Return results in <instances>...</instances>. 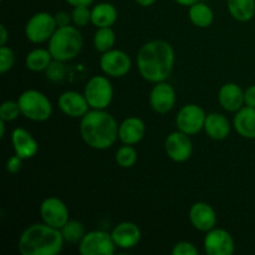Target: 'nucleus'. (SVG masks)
<instances>
[{
  "mask_svg": "<svg viewBox=\"0 0 255 255\" xmlns=\"http://www.w3.org/2000/svg\"><path fill=\"white\" fill-rule=\"evenodd\" d=\"M174 1H176L178 5H181V6L189 7V6H191V5H193V4H196V2H198L199 0H174Z\"/></svg>",
  "mask_w": 255,
  "mask_h": 255,
  "instance_id": "nucleus-39",
  "label": "nucleus"
},
{
  "mask_svg": "<svg viewBox=\"0 0 255 255\" xmlns=\"http://www.w3.org/2000/svg\"><path fill=\"white\" fill-rule=\"evenodd\" d=\"M61 233L66 243L75 244L81 242V239L84 238L86 232H85L84 224L80 223L79 221H72V219H70L61 228Z\"/></svg>",
  "mask_w": 255,
  "mask_h": 255,
  "instance_id": "nucleus-28",
  "label": "nucleus"
},
{
  "mask_svg": "<svg viewBox=\"0 0 255 255\" xmlns=\"http://www.w3.org/2000/svg\"><path fill=\"white\" fill-rule=\"evenodd\" d=\"M176 54L169 42L151 40L142 45L136 56L137 70L142 79L157 84L167 81L173 71Z\"/></svg>",
  "mask_w": 255,
  "mask_h": 255,
  "instance_id": "nucleus-1",
  "label": "nucleus"
},
{
  "mask_svg": "<svg viewBox=\"0 0 255 255\" xmlns=\"http://www.w3.org/2000/svg\"><path fill=\"white\" fill-rule=\"evenodd\" d=\"M227 9L237 21H251L255 16V0H227Z\"/></svg>",
  "mask_w": 255,
  "mask_h": 255,
  "instance_id": "nucleus-26",
  "label": "nucleus"
},
{
  "mask_svg": "<svg viewBox=\"0 0 255 255\" xmlns=\"http://www.w3.org/2000/svg\"><path fill=\"white\" fill-rule=\"evenodd\" d=\"M1 1H2V0H1Z\"/></svg>",
  "mask_w": 255,
  "mask_h": 255,
  "instance_id": "nucleus-42",
  "label": "nucleus"
},
{
  "mask_svg": "<svg viewBox=\"0 0 255 255\" xmlns=\"http://www.w3.org/2000/svg\"><path fill=\"white\" fill-rule=\"evenodd\" d=\"M11 143L15 154L24 159V161L32 158L39 152L37 141L27 129L22 128V127H17V128L12 129Z\"/></svg>",
  "mask_w": 255,
  "mask_h": 255,
  "instance_id": "nucleus-18",
  "label": "nucleus"
},
{
  "mask_svg": "<svg viewBox=\"0 0 255 255\" xmlns=\"http://www.w3.org/2000/svg\"><path fill=\"white\" fill-rule=\"evenodd\" d=\"M164 151L168 158L176 163L187 162L193 153L191 137L179 129L171 132L164 139Z\"/></svg>",
  "mask_w": 255,
  "mask_h": 255,
  "instance_id": "nucleus-11",
  "label": "nucleus"
},
{
  "mask_svg": "<svg viewBox=\"0 0 255 255\" xmlns=\"http://www.w3.org/2000/svg\"><path fill=\"white\" fill-rule=\"evenodd\" d=\"M233 127L237 133L247 139H255V107L243 106L234 114Z\"/></svg>",
  "mask_w": 255,
  "mask_h": 255,
  "instance_id": "nucleus-22",
  "label": "nucleus"
},
{
  "mask_svg": "<svg viewBox=\"0 0 255 255\" xmlns=\"http://www.w3.org/2000/svg\"><path fill=\"white\" fill-rule=\"evenodd\" d=\"M20 115H21V110H20L17 101L7 100V101L2 102L1 106H0V120H2V121H15Z\"/></svg>",
  "mask_w": 255,
  "mask_h": 255,
  "instance_id": "nucleus-30",
  "label": "nucleus"
},
{
  "mask_svg": "<svg viewBox=\"0 0 255 255\" xmlns=\"http://www.w3.org/2000/svg\"><path fill=\"white\" fill-rule=\"evenodd\" d=\"M66 243L61 229L46 223H35L27 227L20 236L17 248L22 255H56Z\"/></svg>",
  "mask_w": 255,
  "mask_h": 255,
  "instance_id": "nucleus-3",
  "label": "nucleus"
},
{
  "mask_svg": "<svg viewBox=\"0 0 255 255\" xmlns=\"http://www.w3.org/2000/svg\"><path fill=\"white\" fill-rule=\"evenodd\" d=\"M207 114L196 104H187L181 107L176 116V127L188 136H194L204 129Z\"/></svg>",
  "mask_w": 255,
  "mask_h": 255,
  "instance_id": "nucleus-9",
  "label": "nucleus"
},
{
  "mask_svg": "<svg viewBox=\"0 0 255 255\" xmlns=\"http://www.w3.org/2000/svg\"><path fill=\"white\" fill-rule=\"evenodd\" d=\"M47 42V49L51 52L54 61L67 62L80 55L84 46V37L79 27L66 25L57 27Z\"/></svg>",
  "mask_w": 255,
  "mask_h": 255,
  "instance_id": "nucleus-4",
  "label": "nucleus"
},
{
  "mask_svg": "<svg viewBox=\"0 0 255 255\" xmlns=\"http://www.w3.org/2000/svg\"><path fill=\"white\" fill-rule=\"evenodd\" d=\"M55 20H56L57 27L59 26H66V25H71L72 22V16L71 14L66 11H57L56 14L54 15Z\"/></svg>",
  "mask_w": 255,
  "mask_h": 255,
  "instance_id": "nucleus-35",
  "label": "nucleus"
},
{
  "mask_svg": "<svg viewBox=\"0 0 255 255\" xmlns=\"http://www.w3.org/2000/svg\"><path fill=\"white\" fill-rule=\"evenodd\" d=\"M172 254L173 255H197L198 254V249L193 243L187 241L178 242L174 244L173 249H172Z\"/></svg>",
  "mask_w": 255,
  "mask_h": 255,
  "instance_id": "nucleus-33",
  "label": "nucleus"
},
{
  "mask_svg": "<svg viewBox=\"0 0 255 255\" xmlns=\"http://www.w3.org/2000/svg\"><path fill=\"white\" fill-rule=\"evenodd\" d=\"M100 67L106 76L124 77L131 71L132 60L127 52L120 49H111L101 54Z\"/></svg>",
  "mask_w": 255,
  "mask_h": 255,
  "instance_id": "nucleus-10",
  "label": "nucleus"
},
{
  "mask_svg": "<svg viewBox=\"0 0 255 255\" xmlns=\"http://www.w3.org/2000/svg\"><path fill=\"white\" fill-rule=\"evenodd\" d=\"M119 17L116 6L111 2L102 1L91 7V24L96 29L99 27H111Z\"/></svg>",
  "mask_w": 255,
  "mask_h": 255,
  "instance_id": "nucleus-23",
  "label": "nucleus"
},
{
  "mask_svg": "<svg viewBox=\"0 0 255 255\" xmlns=\"http://www.w3.org/2000/svg\"><path fill=\"white\" fill-rule=\"evenodd\" d=\"M116 248L111 233L105 231L87 232L79 243V252L82 255H112Z\"/></svg>",
  "mask_w": 255,
  "mask_h": 255,
  "instance_id": "nucleus-8",
  "label": "nucleus"
},
{
  "mask_svg": "<svg viewBox=\"0 0 255 255\" xmlns=\"http://www.w3.org/2000/svg\"><path fill=\"white\" fill-rule=\"evenodd\" d=\"M189 222L197 231L207 233L217 226V213L213 207L206 202H197L189 209Z\"/></svg>",
  "mask_w": 255,
  "mask_h": 255,
  "instance_id": "nucleus-16",
  "label": "nucleus"
},
{
  "mask_svg": "<svg viewBox=\"0 0 255 255\" xmlns=\"http://www.w3.org/2000/svg\"><path fill=\"white\" fill-rule=\"evenodd\" d=\"M149 106L156 114L166 115L174 109L177 102L176 90L167 81L157 82L149 92Z\"/></svg>",
  "mask_w": 255,
  "mask_h": 255,
  "instance_id": "nucleus-14",
  "label": "nucleus"
},
{
  "mask_svg": "<svg viewBox=\"0 0 255 255\" xmlns=\"http://www.w3.org/2000/svg\"><path fill=\"white\" fill-rule=\"evenodd\" d=\"M218 102L222 109L236 114L246 106L244 104V90L236 82H227L219 89Z\"/></svg>",
  "mask_w": 255,
  "mask_h": 255,
  "instance_id": "nucleus-19",
  "label": "nucleus"
},
{
  "mask_svg": "<svg viewBox=\"0 0 255 255\" xmlns=\"http://www.w3.org/2000/svg\"><path fill=\"white\" fill-rule=\"evenodd\" d=\"M84 95L91 109L106 110L114 100V87L107 76L94 75L85 85Z\"/></svg>",
  "mask_w": 255,
  "mask_h": 255,
  "instance_id": "nucleus-6",
  "label": "nucleus"
},
{
  "mask_svg": "<svg viewBox=\"0 0 255 255\" xmlns=\"http://www.w3.org/2000/svg\"><path fill=\"white\" fill-rule=\"evenodd\" d=\"M232 126L233 124H231L228 117L219 112H212L207 115L203 131L209 138L214 141H223L231 133Z\"/></svg>",
  "mask_w": 255,
  "mask_h": 255,
  "instance_id": "nucleus-21",
  "label": "nucleus"
},
{
  "mask_svg": "<svg viewBox=\"0 0 255 255\" xmlns=\"http://www.w3.org/2000/svg\"><path fill=\"white\" fill-rule=\"evenodd\" d=\"M52 60H54V57H52L49 49L37 47V49L27 52L26 57H25V66L32 72L45 71L52 64Z\"/></svg>",
  "mask_w": 255,
  "mask_h": 255,
  "instance_id": "nucleus-25",
  "label": "nucleus"
},
{
  "mask_svg": "<svg viewBox=\"0 0 255 255\" xmlns=\"http://www.w3.org/2000/svg\"><path fill=\"white\" fill-rule=\"evenodd\" d=\"M57 29L54 15L47 11H39L32 15L25 25V37L32 44H42L49 41Z\"/></svg>",
  "mask_w": 255,
  "mask_h": 255,
  "instance_id": "nucleus-7",
  "label": "nucleus"
},
{
  "mask_svg": "<svg viewBox=\"0 0 255 255\" xmlns=\"http://www.w3.org/2000/svg\"><path fill=\"white\" fill-rule=\"evenodd\" d=\"M15 54L9 46H0V74H6L14 67Z\"/></svg>",
  "mask_w": 255,
  "mask_h": 255,
  "instance_id": "nucleus-32",
  "label": "nucleus"
},
{
  "mask_svg": "<svg viewBox=\"0 0 255 255\" xmlns=\"http://www.w3.org/2000/svg\"><path fill=\"white\" fill-rule=\"evenodd\" d=\"M40 216L44 223L57 229H61L70 221L69 208L57 197H47L41 202Z\"/></svg>",
  "mask_w": 255,
  "mask_h": 255,
  "instance_id": "nucleus-12",
  "label": "nucleus"
},
{
  "mask_svg": "<svg viewBox=\"0 0 255 255\" xmlns=\"http://www.w3.org/2000/svg\"><path fill=\"white\" fill-rule=\"evenodd\" d=\"M112 239L117 248L132 249L141 242L142 232L133 222H121L111 232Z\"/></svg>",
  "mask_w": 255,
  "mask_h": 255,
  "instance_id": "nucleus-17",
  "label": "nucleus"
},
{
  "mask_svg": "<svg viewBox=\"0 0 255 255\" xmlns=\"http://www.w3.org/2000/svg\"><path fill=\"white\" fill-rule=\"evenodd\" d=\"M116 44V34L112 27H99L94 35V46L100 54L114 49Z\"/></svg>",
  "mask_w": 255,
  "mask_h": 255,
  "instance_id": "nucleus-27",
  "label": "nucleus"
},
{
  "mask_svg": "<svg viewBox=\"0 0 255 255\" xmlns=\"http://www.w3.org/2000/svg\"><path fill=\"white\" fill-rule=\"evenodd\" d=\"M244 104L246 106L255 107V85L244 90Z\"/></svg>",
  "mask_w": 255,
  "mask_h": 255,
  "instance_id": "nucleus-36",
  "label": "nucleus"
},
{
  "mask_svg": "<svg viewBox=\"0 0 255 255\" xmlns=\"http://www.w3.org/2000/svg\"><path fill=\"white\" fill-rule=\"evenodd\" d=\"M69 5L74 6H80V5H86V6H91L94 4L95 0H65Z\"/></svg>",
  "mask_w": 255,
  "mask_h": 255,
  "instance_id": "nucleus-37",
  "label": "nucleus"
},
{
  "mask_svg": "<svg viewBox=\"0 0 255 255\" xmlns=\"http://www.w3.org/2000/svg\"><path fill=\"white\" fill-rule=\"evenodd\" d=\"M207 255H232L236 251V243L228 231L214 227L207 232L203 241Z\"/></svg>",
  "mask_w": 255,
  "mask_h": 255,
  "instance_id": "nucleus-13",
  "label": "nucleus"
},
{
  "mask_svg": "<svg viewBox=\"0 0 255 255\" xmlns=\"http://www.w3.org/2000/svg\"><path fill=\"white\" fill-rule=\"evenodd\" d=\"M0 46H4V45H6L7 42V39H9V32H7V29L6 26H5L4 24L0 25Z\"/></svg>",
  "mask_w": 255,
  "mask_h": 255,
  "instance_id": "nucleus-38",
  "label": "nucleus"
},
{
  "mask_svg": "<svg viewBox=\"0 0 255 255\" xmlns=\"http://www.w3.org/2000/svg\"><path fill=\"white\" fill-rule=\"evenodd\" d=\"M72 24L77 27H85L91 22V9L86 5L74 6L71 11Z\"/></svg>",
  "mask_w": 255,
  "mask_h": 255,
  "instance_id": "nucleus-31",
  "label": "nucleus"
},
{
  "mask_svg": "<svg viewBox=\"0 0 255 255\" xmlns=\"http://www.w3.org/2000/svg\"><path fill=\"white\" fill-rule=\"evenodd\" d=\"M6 122L0 120V138H4L5 137V127H6Z\"/></svg>",
  "mask_w": 255,
  "mask_h": 255,
  "instance_id": "nucleus-41",
  "label": "nucleus"
},
{
  "mask_svg": "<svg viewBox=\"0 0 255 255\" xmlns=\"http://www.w3.org/2000/svg\"><path fill=\"white\" fill-rule=\"evenodd\" d=\"M116 119L106 110L91 109L80 121V134L90 148L104 151L119 139Z\"/></svg>",
  "mask_w": 255,
  "mask_h": 255,
  "instance_id": "nucleus-2",
  "label": "nucleus"
},
{
  "mask_svg": "<svg viewBox=\"0 0 255 255\" xmlns=\"http://www.w3.org/2000/svg\"><path fill=\"white\" fill-rule=\"evenodd\" d=\"M21 115L34 122H44L51 117L52 104L49 97L39 90H25L17 99Z\"/></svg>",
  "mask_w": 255,
  "mask_h": 255,
  "instance_id": "nucleus-5",
  "label": "nucleus"
},
{
  "mask_svg": "<svg viewBox=\"0 0 255 255\" xmlns=\"http://www.w3.org/2000/svg\"><path fill=\"white\" fill-rule=\"evenodd\" d=\"M57 106L62 114L71 119H81L91 110L85 95L72 90L60 95L57 99Z\"/></svg>",
  "mask_w": 255,
  "mask_h": 255,
  "instance_id": "nucleus-15",
  "label": "nucleus"
},
{
  "mask_svg": "<svg viewBox=\"0 0 255 255\" xmlns=\"http://www.w3.org/2000/svg\"><path fill=\"white\" fill-rule=\"evenodd\" d=\"M144 134H146V125L139 117H127L119 126V139L124 144L134 146L143 139Z\"/></svg>",
  "mask_w": 255,
  "mask_h": 255,
  "instance_id": "nucleus-20",
  "label": "nucleus"
},
{
  "mask_svg": "<svg viewBox=\"0 0 255 255\" xmlns=\"http://www.w3.org/2000/svg\"><path fill=\"white\" fill-rule=\"evenodd\" d=\"M137 151L131 144H124L120 147L115 154V161L121 168H131L137 163Z\"/></svg>",
  "mask_w": 255,
  "mask_h": 255,
  "instance_id": "nucleus-29",
  "label": "nucleus"
},
{
  "mask_svg": "<svg viewBox=\"0 0 255 255\" xmlns=\"http://www.w3.org/2000/svg\"><path fill=\"white\" fill-rule=\"evenodd\" d=\"M134 1H136L139 6L148 7V6H152V5H153L157 0H134Z\"/></svg>",
  "mask_w": 255,
  "mask_h": 255,
  "instance_id": "nucleus-40",
  "label": "nucleus"
},
{
  "mask_svg": "<svg viewBox=\"0 0 255 255\" xmlns=\"http://www.w3.org/2000/svg\"><path fill=\"white\" fill-rule=\"evenodd\" d=\"M22 161H24V159L20 158V157L16 156V154L9 157L6 161V164H5V169H6L7 173L10 174L19 173L22 168Z\"/></svg>",
  "mask_w": 255,
  "mask_h": 255,
  "instance_id": "nucleus-34",
  "label": "nucleus"
},
{
  "mask_svg": "<svg viewBox=\"0 0 255 255\" xmlns=\"http://www.w3.org/2000/svg\"><path fill=\"white\" fill-rule=\"evenodd\" d=\"M188 17L194 26L206 29V27H209L213 24L214 12L208 4L199 0L198 2L189 6Z\"/></svg>",
  "mask_w": 255,
  "mask_h": 255,
  "instance_id": "nucleus-24",
  "label": "nucleus"
}]
</instances>
